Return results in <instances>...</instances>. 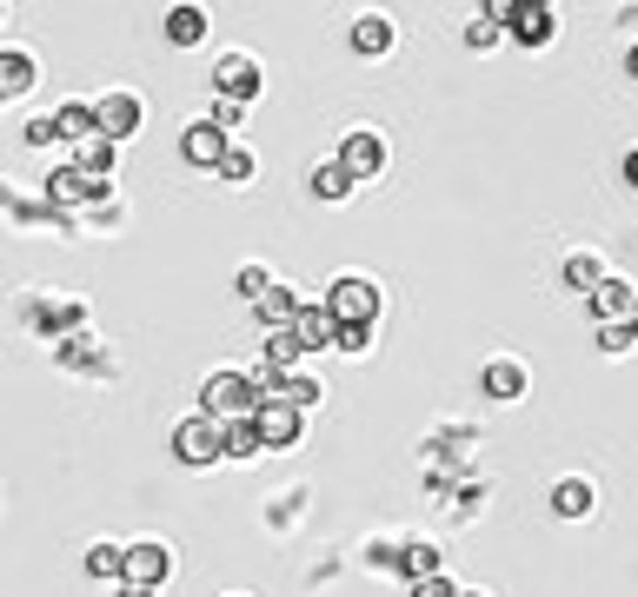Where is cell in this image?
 Instances as JSON below:
<instances>
[{"label":"cell","instance_id":"cell-1","mask_svg":"<svg viewBox=\"0 0 638 597\" xmlns=\"http://www.w3.org/2000/svg\"><path fill=\"white\" fill-rule=\"evenodd\" d=\"M253 411H260V392H253L247 372H213V379L200 385V418H213V425L253 418Z\"/></svg>","mask_w":638,"mask_h":597},{"label":"cell","instance_id":"cell-2","mask_svg":"<svg viewBox=\"0 0 638 597\" xmlns=\"http://www.w3.org/2000/svg\"><path fill=\"white\" fill-rule=\"evenodd\" d=\"M319 306L333 312V325H373V319H379V286H373V279H340Z\"/></svg>","mask_w":638,"mask_h":597},{"label":"cell","instance_id":"cell-3","mask_svg":"<svg viewBox=\"0 0 638 597\" xmlns=\"http://www.w3.org/2000/svg\"><path fill=\"white\" fill-rule=\"evenodd\" d=\"M167 571H174V551L160 545V538L120 551V584H133V590H160V584H167Z\"/></svg>","mask_w":638,"mask_h":597},{"label":"cell","instance_id":"cell-4","mask_svg":"<svg viewBox=\"0 0 638 597\" xmlns=\"http://www.w3.org/2000/svg\"><path fill=\"white\" fill-rule=\"evenodd\" d=\"M213 87H220V100L226 107H247V100H260V67L247 60V53H233V60H220V73H213Z\"/></svg>","mask_w":638,"mask_h":597},{"label":"cell","instance_id":"cell-5","mask_svg":"<svg viewBox=\"0 0 638 597\" xmlns=\"http://www.w3.org/2000/svg\"><path fill=\"white\" fill-rule=\"evenodd\" d=\"M253 439H260V452H286V445H299V411L267 398V405L253 411Z\"/></svg>","mask_w":638,"mask_h":597},{"label":"cell","instance_id":"cell-6","mask_svg":"<svg viewBox=\"0 0 638 597\" xmlns=\"http://www.w3.org/2000/svg\"><path fill=\"white\" fill-rule=\"evenodd\" d=\"M333 166H340V174L359 187V180H373L379 166H386V140H379V133H346V146H340V159H333Z\"/></svg>","mask_w":638,"mask_h":597},{"label":"cell","instance_id":"cell-7","mask_svg":"<svg viewBox=\"0 0 638 597\" xmlns=\"http://www.w3.org/2000/svg\"><path fill=\"white\" fill-rule=\"evenodd\" d=\"M174 458L180 465H213L220 458V425L213 418H187L180 432H174Z\"/></svg>","mask_w":638,"mask_h":597},{"label":"cell","instance_id":"cell-8","mask_svg":"<svg viewBox=\"0 0 638 597\" xmlns=\"http://www.w3.org/2000/svg\"><path fill=\"white\" fill-rule=\"evenodd\" d=\"M94 127H101V140H127V133H140V100L133 94H107L101 107H94Z\"/></svg>","mask_w":638,"mask_h":597},{"label":"cell","instance_id":"cell-9","mask_svg":"<svg viewBox=\"0 0 638 597\" xmlns=\"http://www.w3.org/2000/svg\"><path fill=\"white\" fill-rule=\"evenodd\" d=\"M180 153H187V166H220L226 133H220L213 120H193V127H187V140H180Z\"/></svg>","mask_w":638,"mask_h":597},{"label":"cell","instance_id":"cell-10","mask_svg":"<svg viewBox=\"0 0 638 597\" xmlns=\"http://www.w3.org/2000/svg\"><path fill=\"white\" fill-rule=\"evenodd\" d=\"M27 87H34V53L0 47V100H14V94H27Z\"/></svg>","mask_w":638,"mask_h":597},{"label":"cell","instance_id":"cell-11","mask_svg":"<svg viewBox=\"0 0 638 597\" xmlns=\"http://www.w3.org/2000/svg\"><path fill=\"white\" fill-rule=\"evenodd\" d=\"M107 187H114V180H94V174H73V166H60V174L47 180V193H54V200H107Z\"/></svg>","mask_w":638,"mask_h":597},{"label":"cell","instance_id":"cell-12","mask_svg":"<svg viewBox=\"0 0 638 597\" xmlns=\"http://www.w3.org/2000/svg\"><path fill=\"white\" fill-rule=\"evenodd\" d=\"M592 306H599L605 325H612V319H631V312H638V292H631V279H599V286H592Z\"/></svg>","mask_w":638,"mask_h":597},{"label":"cell","instance_id":"cell-13","mask_svg":"<svg viewBox=\"0 0 638 597\" xmlns=\"http://www.w3.org/2000/svg\"><path fill=\"white\" fill-rule=\"evenodd\" d=\"M73 153H80V159H73V174H94V180H114V159H120V146H114V140H101V133H94V140H80Z\"/></svg>","mask_w":638,"mask_h":597},{"label":"cell","instance_id":"cell-14","mask_svg":"<svg viewBox=\"0 0 638 597\" xmlns=\"http://www.w3.org/2000/svg\"><path fill=\"white\" fill-rule=\"evenodd\" d=\"M253 312H260V325H267V332H286V325H293V312H299V292L267 286V292L253 299Z\"/></svg>","mask_w":638,"mask_h":597},{"label":"cell","instance_id":"cell-15","mask_svg":"<svg viewBox=\"0 0 638 597\" xmlns=\"http://www.w3.org/2000/svg\"><path fill=\"white\" fill-rule=\"evenodd\" d=\"M47 120H54V140H73V146L101 133V127H94V107H80V100H67V107H60V114H47Z\"/></svg>","mask_w":638,"mask_h":597},{"label":"cell","instance_id":"cell-16","mask_svg":"<svg viewBox=\"0 0 638 597\" xmlns=\"http://www.w3.org/2000/svg\"><path fill=\"white\" fill-rule=\"evenodd\" d=\"M478 392H486V398H519V392H525V372H519L512 359H499V366L478 372Z\"/></svg>","mask_w":638,"mask_h":597},{"label":"cell","instance_id":"cell-17","mask_svg":"<svg viewBox=\"0 0 638 597\" xmlns=\"http://www.w3.org/2000/svg\"><path fill=\"white\" fill-rule=\"evenodd\" d=\"M160 27H167V40H174V47H200V40H206V14H200V8H174Z\"/></svg>","mask_w":638,"mask_h":597},{"label":"cell","instance_id":"cell-18","mask_svg":"<svg viewBox=\"0 0 638 597\" xmlns=\"http://www.w3.org/2000/svg\"><path fill=\"white\" fill-rule=\"evenodd\" d=\"M512 40L519 47H545L552 40V8H519L512 14Z\"/></svg>","mask_w":638,"mask_h":597},{"label":"cell","instance_id":"cell-19","mask_svg":"<svg viewBox=\"0 0 638 597\" xmlns=\"http://www.w3.org/2000/svg\"><path fill=\"white\" fill-rule=\"evenodd\" d=\"M392 564L406 571L413 584H420V577H439V545H399V551H392Z\"/></svg>","mask_w":638,"mask_h":597},{"label":"cell","instance_id":"cell-20","mask_svg":"<svg viewBox=\"0 0 638 597\" xmlns=\"http://www.w3.org/2000/svg\"><path fill=\"white\" fill-rule=\"evenodd\" d=\"M552 511H558V518H586V511H592V485L586 478H566V485L552 491Z\"/></svg>","mask_w":638,"mask_h":597},{"label":"cell","instance_id":"cell-21","mask_svg":"<svg viewBox=\"0 0 638 597\" xmlns=\"http://www.w3.org/2000/svg\"><path fill=\"white\" fill-rule=\"evenodd\" d=\"M306 353H299V338L293 332H267V372H293Z\"/></svg>","mask_w":638,"mask_h":597},{"label":"cell","instance_id":"cell-22","mask_svg":"<svg viewBox=\"0 0 638 597\" xmlns=\"http://www.w3.org/2000/svg\"><path fill=\"white\" fill-rule=\"evenodd\" d=\"M353 47H359V53H386V47H392V27H386L379 14H366V21L353 27Z\"/></svg>","mask_w":638,"mask_h":597},{"label":"cell","instance_id":"cell-23","mask_svg":"<svg viewBox=\"0 0 638 597\" xmlns=\"http://www.w3.org/2000/svg\"><path fill=\"white\" fill-rule=\"evenodd\" d=\"M312 193H319V200H346V193H353V180H346L340 166L327 159V166H312Z\"/></svg>","mask_w":638,"mask_h":597},{"label":"cell","instance_id":"cell-24","mask_svg":"<svg viewBox=\"0 0 638 597\" xmlns=\"http://www.w3.org/2000/svg\"><path fill=\"white\" fill-rule=\"evenodd\" d=\"M605 279V266L592 260V252H572V260H566V286H579V292H592Z\"/></svg>","mask_w":638,"mask_h":597},{"label":"cell","instance_id":"cell-25","mask_svg":"<svg viewBox=\"0 0 638 597\" xmlns=\"http://www.w3.org/2000/svg\"><path fill=\"white\" fill-rule=\"evenodd\" d=\"M213 174H220V180H253V153H247V146H226Z\"/></svg>","mask_w":638,"mask_h":597},{"label":"cell","instance_id":"cell-26","mask_svg":"<svg viewBox=\"0 0 638 597\" xmlns=\"http://www.w3.org/2000/svg\"><path fill=\"white\" fill-rule=\"evenodd\" d=\"M87 571H94V577H114V584H120V545H94V551H87Z\"/></svg>","mask_w":638,"mask_h":597},{"label":"cell","instance_id":"cell-27","mask_svg":"<svg viewBox=\"0 0 638 597\" xmlns=\"http://www.w3.org/2000/svg\"><path fill=\"white\" fill-rule=\"evenodd\" d=\"M333 346H340V353H366V346H373V325H340Z\"/></svg>","mask_w":638,"mask_h":597},{"label":"cell","instance_id":"cell-28","mask_svg":"<svg viewBox=\"0 0 638 597\" xmlns=\"http://www.w3.org/2000/svg\"><path fill=\"white\" fill-rule=\"evenodd\" d=\"M599 346H605V353H631V319H612V325L599 332Z\"/></svg>","mask_w":638,"mask_h":597},{"label":"cell","instance_id":"cell-29","mask_svg":"<svg viewBox=\"0 0 638 597\" xmlns=\"http://www.w3.org/2000/svg\"><path fill=\"white\" fill-rule=\"evenodd\" d=\"M493 40H499V27H493V21H486V14H478V21H472V27H465V47H493Z\"/></svg>","mask_w":638,"mask_h":597},{"label":"cell","instance_id":"cell-30","mask_svg":"<svg viewBox=\"0 0 638 597\" xmlns=\"http://www.w3.org/2000/svg\"><path fill=\"white\" fill-rule=\"evenodd\" d=\"M413 597H459V590H452V584H446V571H439V577H420V584H413Z\"/></svg>","mask_w":638,"mask_h":597},{"label":"cell","instance_id":"cell-31","mask_svg":"<svg viewBox=\"0 0 638 597\" xmlns=\"http://www.w3.org/2000/svg\"><path fill=\"white\" fill-rule=\"evenodd\" d=\"M239 292L260 299V292H267V273H260V266H247V273H239Z\"/></svg>","mask_w":638,"mask_h":597},{"label":"cell","instance_id":"cell-32","mask_svg":"<svg viewBox=\"0 0 638 597\" xmlns=\"http://www.w3.org/2000/svg\"><path fill=\"white\" fill-rule=\"evenodd\" d=\"M27 146H54V120H47V114H40V120L27 127Z\"/></svg>","mask_w":638,"mask_h":597},{"label":"cell","instance_id":"cell-33","mask_svg":"<svg viewBox=\"0 0 638 597\" xmlns=\"http://www.w3.org/2000/svg\"><path fill=\"white\" fill-rule=\"evenodd\" d=\"M114 597H160V590H133V584H120V590H114Z\"/></svg>","mask_w":638,"mask_h":597},{"label":"cell","instance_id":"cell-34","mask_svg":"<svg viewBox=\"0 0 638 597\" xmlns=\"http://www.w3.org/2000/svg\"><path fill=\"white\" fill-rule=\"evenodd\" d=\"M459 597H486V590H459Z\"/></svg>","mask_w":638,"mask_h":597}]
</instances>
